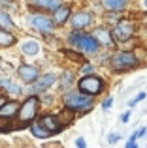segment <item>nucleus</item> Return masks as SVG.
I'll return each instance as SVG.
<instances>
[{
  "label": "nucleus",
  "mask_w": 147,
  "mask_h": 148,
  "mask_svg": "<svg viewBox=\"0 0 147 148\" xmlns=\"http://www.w3.org/2000/svg\"><path fill=\"white\" fill-rule=\"evenodd\" d=\"M111 64V69L117 73H125V71H130V69H136L141 66V60L138 56L136 51H130V49H125V51H119L111 56L110 60Z\"/></svg>",
  "instance_id": "obj_1"
},
{
  "label": "nucleus",
  "mask_w": 147,
  "mask_h": 148,
  "mask_svg": "<svg viewBox=\"0 0 147 148\" xmlns=\"http://www.w3.org/2000/svg\"><path fill=\"white\" fill-rule=\"evenodd\" d=\"M111 32H113V38H115L117 43H128V41H132L134 38H136V34H138V23L134 21V19H125L123 17L117 25H113Z\"/></svg>",
  "instance_id": "obj_2"
},
{
  "label": "nucleus",
  "mask_w": 147,
  "mask_h": 148,
  "mask_svg": "<svg viewBox=\"0 0 147 148\" xmlns=\"http://www.w3.org/2000/svg\"><path fill=\"white\" fill-rule=\"evenodd\" d=\"M70 43L87 54H96L100 49V41L94 38V34H87V32H81V30L70 34Z\"/></svg>",
  "instance_id": "obj_3"
},
{
  "label": "nucleus",
  "mask_w": 147,
  "mask_h": 148,
  "mask_svg": "<svg viewBox=\"0 0 147 148\" xmlns=\"http://www.w3.org/2000/svg\"><path fill=\"white\" fill-rule=\"evenodd\" d=\"M92 103H94V96L91 94H85V92L77 90V92H68L64 96V105L70 107L72 111H91L92 109Z\"/></svg>",
  "instance_id": "obj_4"
},
{
  "label": "nucleus",
  "mask_w": 147,
  "mask_h": 148,
  "mask_svg": "<svg viewBox=\"0 0 147 148\" xmlns=\"http://www.w3.org/2000/svg\"><path fill=\"white\" fill-rule=\"evenodd\" d=\"M77 88H79L81 92H85V94L98 96V94H102V90H104V79L98 77V75H94V73L83 75L77 81Z\"/></svg>",
  "instance_id": "obj_5"
},
{
  "label": "nucleus",
  "mask_w": 147,
  "mask_h": 148,
  "mask_svg": "<svg viewBox=\"0 0 147 148\" xmlns=\"http://www.w3.org/2000/svg\"><path fill=\"white\" fill-rule=\"evenodd\" d=\"M36 112H38V98L36 96H30V98L23 103V107L19 109V120H21L23 124H26V122H30V120H34Z\"/></svg>",
  "instance_id": "obj_6"
},
{
  "label": "nucleus",
  "mask_w": 147,
  "mask_h": 148,
  "mask_svg": "<svg viewBox=\"0 0 147 148\" xmlns=\"http://www.w3.org/2000/svg\"><path fill=\"white\" fill-rule=\"evenodd\" d=\"M94 38L100 41V45H104V47H115V38H113V32H111L110 28H106V26H98V28H94Z\"/></svg>",
  "instance_id": "obj_7"
},
{
  "label": "nucleus",
  "mask_w": 147,
  "mask_h": 148,
  "mask_svg": "<svg viewBox=\"0 0 147 148\" xmlns=\"http://www.w3.org/2000/svg\"><path fill=\"white\" fill-rule=\"evenodd\" d=\"M92 23V13L91 11H77L72 17V26L74 30H83Z\"/></svg>",
  "instance_id": "obj_8"
},
{
  "label": "nucleus",
  "mask_w": 147,
  "mask_h": 148,
  "mask_svg": "<svg viewBox=\"0 0 147 148\" xmlns=\"http://www.w3.org/2000/svg\"><path fill=\"white\" fill-rule=\"evenodd\" d=\"M28 21H30V25H32L34 28L42 30V32H51L53 30V23H55V21H49V19L44 17V15H36V13L30 15Z\"/></svg>",
  "instance_id": "obj_9"
},
{
  "label": "nucleus",
  "mask_w": 147,
  "mask_h": 148,
  "mask_svg": "<svg viewBox=\"0 0 147 148\" xmlns=\"http://www.w3.org/2000/svg\"><path fill=\"white\" fill-rule=\"evenodd\" d=\"M106 11H126L130 6V0H100Z\"/></svg>",
  "instance_id": "obj_10"
},
{
  "label": "nucleus",
  "mask_w": 147,
  "mask_h": 148,
  "mask_svg": "<svg viewBox=\"0 0 147 148\" xmlns=\"http://www.w3.org/2000/svg\"><path fill=\"white\" fill-rule=\"evenodd\" d=\"M19 77L25 83L34 84V81L38 79V68H34V66H21L19 68Z\"/></svg>",
  "instance_id": "obj_11"
},
{
  "label": "nucleus",
  "mask_w": 147,
  "mask_h": 148,
  "mask_svg": "<svg viewBox=\"0 0 147 148\" xmlns=\"http://www.w3.org/2000/svg\"><path fill=\"white\" fill-rule=\"evenodd\" d=\"M42 124H44V126L47 127V130L51 131L53 135L64 130V126H62V124L59 122V118H57V114H47V116H44V118H42Z\"/></svg>",
  "instance_id": "obj_12"
},
{
  "label": "nucleus",
  "mask_w": 147,
  "mask_h": 148,
  "mask_svg": "<svg viewBox=\"0 0 147 148\" xmlns=\"http://www.w3.org/2000/svg\"><path fill=\"white\" fill-rule=\"evenodd\" d=\"M53 83H55V75H53V73H47V75H44L40 81H38V79L34 81L32 90H34V92H44L45 88H49Z\"/></svg>",
  "instance_id": "obj_13"
},
{
  "label": "nucleus",
  "mask_w": 147,
  "mask_h": 148,
  "mask_svg": "<svg viewBox=\"0 0 147 148\" xmlns=\"http://www.w3.org/2000/svg\"><path fill=\"white\" fill-rule=\"evenodd\" d=\"M19 112V103L17 101H6L0 109V116L2 118H13L15 114Z\"/></svg>",
  "instance_id": "obj_14"
},
{
  "label": "nucleus",
  "mask_w": 147,
  "mask_h": 148,
  "mask_svg": "<svg viewBox=\"0 0 147 148\" xmlns=\"http://www.w3.org/2000/svg\"><path fill=\"white\" fill-rule=\"evenodd\" d=\"M70 6H66V4H62V6L59 8V10H55V15H53V21H55V25H64V23L70 19Z\"/></svg>",
  "instance_id": "obj_15"
},
{
  "label": "nucleus",
  "mask_w": 147,
  "mask_h": 148,
  "mask_svg": "<svg viewBox=\"0 0 147 148\" xmlns=\"http://www.w3.org/2000/svg\"><path fill=\"white\" fill-rule=\"evenodd\" d=\"M30 130H32V135H34V137H38V139H47V137H51V135H53L51 131L42 124V120H40V122H34Z\"/></svg>",
  "instance_id": "obj_16"
},
{
  "label": "nucleus",
  "mask_w": 147,
  "mask_h": 148,
  "mask_svg": "<svg viewBox=\"0 0 147 148\" xmlns=\"http://www.w3.org/2000/svg\"><path fill=\"white\" fill-rule=\"evenodd\" d=\"M15 43V36L6 28H0V47H11Z\"/></svg>",
  "instance_id": "obj_17"
},
{
  "label": "nucleus",
  "mask_w": 147,
  "mask_h": 148,
  "mask_svg": "<svg viewBox=\"0 0 147 148\" xmlns=\"http://www.w3.org/2000/svg\"><path fill=\"white\" fill-rule=\"evenodd\" d=\"M57 118H59V122L62 124L64 127L70 126V124L74 122V112H72V109H70V107H66V111L59 112V114H57Z\"/></svg>",
  "instance_id": "obj_18"
},
{
  "label": "nucleus",
  "mask_w": 147,
  "mask_h": 148,
  "mask_svg": "<svg viewBox=\"0 0 147 148\" xmlns=\"http://www.w3.org/2000/svg\"><path fill=\"white\" fill-rule=\"evenodd\" d=\"M23 53L25 54H38V51H40V45L36 43V41H26V43H23Z\"/></svg>",
  "instance_id": "obj_19"
},
{
  "label": "nucleus",
  "mask_w": 147,
  "mask_h": 148,
  "mask_svg": "<svg viewBox=\"0 0 147 148\" xmlns=\"http://www.w3.org/2000/svg\"><path fill=\"white\" fill-rule=\"evenodd\" d=\"M0 28H6V30L13 28V23H11L10 15H8L6 11H0Z\"/></svg>",
  "instance_id": "obj_20"
},
{
  "label": "nucleus",
  "mask_w": 147,
  "mask_h": 148,
  "mask_svg": "<svg viewBox=\"0 0 147 148\" xmlns=\"http://www.w3.org/2000/svg\"><path fill=\"white\" fill-rule=\"evenodd\" d=\"M0 84H2L4 88H6L10 94H21V88L19 86H15V84H11L10 81H0Z\"/></svg>",
  "instance_id": "obj_21"
},
{
  "label": "nucleus",
  "mask_w": 147,
  "mask_h": 148,
  "mask_svg": "<svg viewBox=\"0 0 147 148\" xmlns=\"http://www.w3.org/2000/svg\"><path fill=\"white\" fill-rule=\"evenodd\" d=\"M72 83H74V73H72V71H64V73H62V81H60L62 88H68Z\"/></svg>",
  "instance_id": "obj_22"
},
{
  "label": "nucleus",
  "mask_w": 147,
  "mask_h": 148,
  "mask_svg": "<svg viewBox=\"0 0 147 148\" xmlns=\"http://www.w3.org/2000/svg\"><path fill=\"white\" fill-rule=\"evenodd\" d=\"M30 4L36 8H42V10H49V4H51V0H30Z\"/></svg>",
  "instance_id": "obj_23"
},
{
  "label": "nucleus",
  "mask_w": 147,
  "mask_h": 148,
  "mask_svg": "<svg viewBox=\"0 0 147 148\" xmlns=\"http://www.w3.org/2000/svg\"><path fill=\"white\" fill-rule=\"evenodd\" d=\"M145 98H147V92H140V94H136V98L128 101V107H134V105H138L140 101H144Z\"/></svg>",
  "instance_id": "obj_24"
},
{
  "label": "nucleus",
  "mask_w": 147,
  "mask_h": 148,
  "mask_svg": "<svg viewBox=\"0 0 147 148\" xmlns=\"http://www.w3.org/2000/svg\"><path fill=\"white\" fill-rule=\"evenodd\" d=\"M64 54H66L68 58H72V60H76V62H83V54L72 53V51H64Z\"/></svg>",
  "instance_id": "obj_25"
},
{
  "label": "nucleus",
  "mask_w": 147,
  "mask_h": 148,
  "mask_svg": "<svg viewBox=\"0 0 147 148\" xmlns=\"http://www.w3.org/2000/svg\"><path fill=\"white\" fill-rule=\"evenodd\" d=\"M81 73H83V75H91V73H94V66H92V64H87V62H85L83 68H81Z\"/></svg>",
  "instance_id": "obj_26"
},
{
  "label": "nucleus",
  "mask_w": 147,
  "mask_h": 148,
  "mask_svg": "<svg viewBox=\"0 0 147 148\" xmlns=\"http://www.w3.org/2000/svg\"><path fill=\"white\" fill-rule=\"evenodd\" d=\"M138 137H136V133H132V135H130V139H128V141H126V148H136L138 146Z\"/></svg>",
  "instance_id": "obj_27"
},
{
  "label": "nucleus",
  "mask_w": 147,
  "mask_h": 148,
  "mask_svg": "<svg viewBox=\"0 0 147 148\" xmlns=\"http://www.w3.org/2000/svg\"><path fill=\"white\" fill-rule=\"evenodd\" d=\"M117 141H121V135L119 133H110L107 135V143H110V145H115Z\"/></svg>",
  "instance_id": "obj_28"
},
{
  "label": "nucleus",
  "mask_w": 147,
  "mask_h": 148,
  "mask_svg": "<svg viewBox=\"0 0 147 148\" xmlns=\"http://www.w3.org/2000/svg\"><path fill=\"white\" fill-rule=\"evenodd\" d=\"M111 105H113V98H111V96H110V98H106V99L102 101V109H104V111H107V109H110Z\"/></svg>",
  "instance_id": "obj_29"
},
{
  "label": "nucleus",
  "mask_w": 147,
  "mask_h": 148,
  "mask_svg": "<svg viewBox=\"0 0 147 148\" xmlns=\"http://www.w3.org/2000/svg\"><path fill=\"white\" fill-rule=\"evenodd\" d=\"M130 114H132V111H125V112L121 114V122H123V124H126V122L130 120Z\"/></svg>",
  "instance_id": "obj_30"
},
{
  "label": "nucleus",
  "mask_w": 147,
  "mask_h": 148,
  "mask_svg": "<svg viewBox=\"0 0 147 148\" xmlns=\"http://www.w3.org/2000/svg\"><path fill=\"white\" fill-rule=\"evenodd\" d=\"M145 135H147V127H140V130H138V131H136V137H138V139H141V137H145Z\"/></svg>",
  "instance_id": "obj_31"
},
{
  "label": "nucleus",
  "mask_w": 147,
  "mask_h": 148,
  "mask_svg": "<svg viewBox=\"0 0 147 148\" xmlns=\"http://www.w3.org/2000/svg\"><path fill=\"white\" fill-rule=\"evenodd\" d=\"M138 6H140V11H141V13H145V11H147V0H140V2H138Z\"/></svg>",
  "instance_id": "obj_32"
},
{
  "label": "nucleus",
  "mask_w": 147,
  "mask_h": 148,
  "mask_svg": "<svg viewBox=\"0 0 147 148\" xmlns=\"http://www.w3.org/2000/svg\"><path fill=\"white\" fill-rule=\"evenodd\" d=\"M76 146H79V148H85V146H87V143H85V139H83V137H79V139L76 141Z\"/></svg>",
  "instance_id": "obj_33"
},
{
  "label": "nucleus",
  "mask_w": 147,
  "mask_h": 148,
  "mask_svg": "<svg viewBox=\"0 0 147 148\" xmlns=\"http://www.w3.org/2000/svg\"><path fill=\"white\" fill-rule=\"evenodd\" d=\"M141 23L147 25V11H145V13H141Z\"/></svg>",
  "instance_id": "obj_34"
},
{
  "label": "nucleus",
  "mask_w": 147,
  "mask_h": 148,
  "mask_svg": "<svg viewBox=\"0 0 147 148\" xmlns=\"http://www.w3.org/2000/svg\"><path fill=\"white\" fill-rule=\"evenodd\" d=\"M6 103V98H0V109H2V105Z\"/></svg>",
  "instance_id": "obj_35"
}]
</instances>
